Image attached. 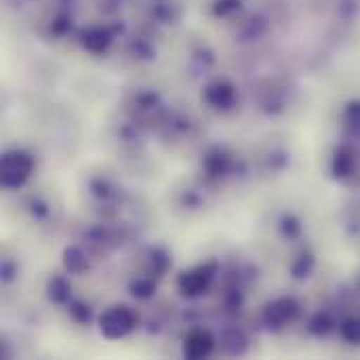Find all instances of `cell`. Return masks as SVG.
Segmentation results:
<instances>
[{"instance_id": "obj_3", "label": "cell", "mask_w": 360, "mask_h": 360, "mask_svg": "<svg viewBox=\"0 0 360 360\" xmlns=\"http://www.w3.org/2000/svg\"><path fill=\"white\" fill-rule=\"evenodd\" d=\"M211 346H213V342H211V338L207 333H194L186 342V354L192 356V359H200V356L211 352Z\"/></svg>"}, {"instance_id": "obj_2", "label": "cell", "mask_w": 360, "mask_h": 360, "mask_svg": "<svg viewBox=\"0 0 360 360\" xmlns=\"http://www.w3.org/2000/svg\"><path fill=\"white\" fill-rule=\"evenodd\" d=\"M30 158L21 152H15V154H6L4 156V184L6 186H17L21 184L25 177H27V171H30Z\"/></svg>"}, {"instance_id": "obj_4", "label": "cell", "mask_w": 360, "mask_h": 360, "mask_svg": "<svg viewBox=\"0 0 360 360\" xmlns=\"http://www.w3.org/2000/svg\"><path fill=\"white\" fill-rule=\"evenodd\" d=\"M232 97H234V93H232V89L230 86H213L211 91H209V99L215 103V105H219V108H226L230 101H232Z\"/></svg>"}, {"instance_id": "obj_1", "label": "cell", "mask_w": 360, "mask_h": 360, "mask_svg": "<svg viewBox=\"0 0 360 360\" xmlns=\"http://www.w3.org/2000/svg\"><path fill=\"white\" fill-rule=\"evenodd\" d=\"M131 327H133V316L124 308H116L101 319V331L110 338H120L129 333Z\"/></svg>"}]
</instances>
